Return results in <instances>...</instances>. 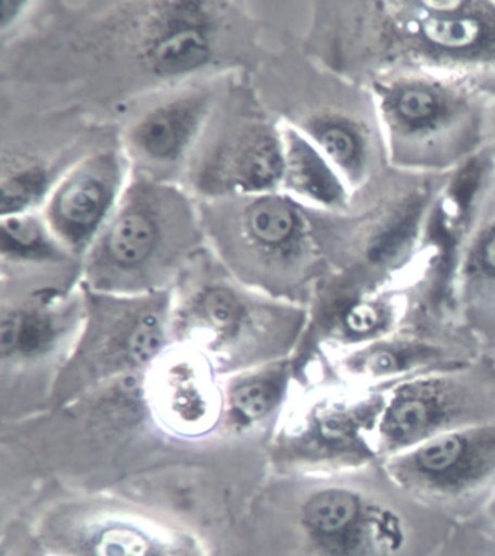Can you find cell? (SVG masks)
I'll return each instance as SVG.
<instances>
[{
    "label": "cell",
    "instance_id": "e0dca14e",
    "mask_svg": "<svg viewBox=\"0 0 495 556\" xmlns=\"http://www.w3.org/2000/svg\"><path fill=\"white\" fill-rule=\"evenodd\" d=\"M295 375L292 357L224 378V437L269 447Z\"/></svg>",
    "mask_w": 495,
    "mask_h": 556
},
{
    "label": "cell",
    "instance_id": "52a82bcc",
    "mask_svg": "<svg viewBox=\"0 0 495 556\" xmlns=\"http://www.w3.org/2000/svg\"><path fill=\"white\" fill-rule=\"evenodd\" d=\"M236 198L223 244L230 274L274 299L309 307L330 276L326 254L327 214L281 191Z\"/></svg>",
    "mask_w": 495,
    "mask_h": 556
},
{
    "label": "cell",
    "instance_id": "d6986e66",
    "mask_svg": "<svg viewBox=\"0 0 495 556\" xmlns=\"http://www.w3.org/2000/svg\"><path fill=\"white\" fill-rule=\"evenodd\" d=\"M281 136V192L318 213H346L353 193L333 165L294 124L282 125Z\"/></svg>",
    "mask_w": 495,
    "mask_h": 556
},
{
    "label": "cell",
    "instance_id": "ac0fdd59",
    "mask_svg": "<svg viewBox=\"0 0 495 556\" xmlns=\"http://www.w3.org/2000/svg\"><path fill=\"white\" fill-rule=\"evenodd\" d=\"M157 7L143 45L145 64L163 77L200 71L213 54V24L205 3L165 2Z\"/></svg>",
    "mask_w": 495,
    "mask_h": 556
},
{
    "label": "cell",
    "instance_id": "44dd1931",
    "mask_svg": "<svg viewBox=\"0 0 495 556\" xmlns=\"http://www.w3.org/2000/svg\"><path fill=\"white\" fill-rule=\"evenodd\" d=\"M71 254L33 213L2 217V257L11 263L63 262Z\"/></svg>",
    "mask_w": 495,
    "mask_h": 556
},
{
    "label": "cell",
    "instance_id": "8992f818",
    "mask_svg": "<svg viewBox=\"0 0 495 556\" xmlns=\"http://www.w3.org/2000/svg\"><path fill=\"white\" fill-rule=\"evenodd\" d=\"M295 369L269 445L272 472H342L381 463L376 430L390 388L353 386L313 364Z\"/></svg>",
    "mask_w": 495,
    "mask_h": 556
},
{
    "label": "cell",
    "instance_id": "7c38bea8",
    "mask_svg": "<svg viewBox=\"0 0 495 556\" xmlns=\"http://www.w3.org/2000/svg\"><path fill=\"white\" fill-rule=\"evenodd\" d=\"M411 497L454 520H471L495 494V421L441 434L381 460Z\"/></svg>",
    "mask_w": 495,
    "mask_h": 556
},
{
    "label": "cell",
    "instance_id": "484cf974",
    "mask_svg": "<svg viewBox=\"0 0 495 556\" xmlns=\"http://www.w3.org/2000/svg\"><path fill=\"white\" fill-rule=\"evenodd\" d=\"M36 556H53V555H50L49 552L46 551V554H42V555H36Z\"/></svg>",
    "mask_w": 495,
    "mask_h": 556
},
{
    "label": "cell",
    "instance_id": "ba28073f",
    "mask_svg": "<svg viewBox=\"0 0 495 556\" xmlns=\"http://www.w3.org/2000/svg\"><path fill=\"white\" fill-rule=\"evenodd\" d=\"M85 288L46 287L14 294L0 318L2 424L27 420L50 407L55 382L84 325Z\"/></svg>",
    "mask_w": 495,
    "mask_h": 556
},
{
    "label": "cell",
    "instance_id": "5b68a950",
    "mask_svg": "<svg viewBox=\"0 0 495 556\" xmlns=\"http://www.w3.org/2000/svg\"><path fill=\"white\" fill-rule=\"evenodd\" d=\"M195 237V217L183 195L143 178L124 189L86 252L84 287L111 295L174 290Z\"/></svg>",
    "mask_w": 495,
    "mask_h": 556
},
{
    "label": "cell",
    "instance_id": "4fadbf2b",
    "mask_svg": "<svg viewBox=\"0 0 495 556\" xmlns=\"http://www.w3.org/2000/svg\"><path fill=\"white\" fill-rule=\"evenodd\" d=\"M443 304L486 351L495 348V156L481 163L462 193Z\"/></svg>",
    "mask_w": 495,
    "mask_h": 556
},
{
    "label": "cell",
    "instance_id": "7a4b0ae2",
    "mask_svg": "<svg viewBox=\"0 0 495 556\" xmlns=\"http://www.w3.org/2000/svg\"><path fill=\"white\" fill-rule=\"evenodd\" d=\"M249 511L285 526L307 556H406L423 526L454 520L407 494L381 463L342 472H270Z\"/></svg>",
    "mask_w": 495,
    "mask_h": 556
},
{
    "label": "cell",
    "instance_id": "603a6c76",
    "mask_svg": "<svg viewBox=\"0 0 495 556\" xmlns=\"http://www.w3.org/2000/svg\"><path fill=\"white\" fill-rule=\"evenodd\" d=\"M25 7H27V3L25 2H10V0H2V2H0V29L5 31L10 25L14 24L16 18L23 14Z\"/></svg>",
    "mask_w": 495,
    "mask_h": 556
},
{
    "label": "cell",
    "instance_id": "277c9868",
    "mask_svg": "<svg viewBox=\"0 0 495 556\" xmlns=\"http://www.w3.org/2000/svg\"><path fill=\"white\" fill-rule=\"evenodd\" d=\"M309 309L244 286L230 271H201L174 288L172 343L200 352L219 377L292 359Z\"/></svg>",
    "mask_w": 495,
    "mask_h": 556
},
{
    "label": "cell",
    "instance_id": "9a60e30c",
    "mask_svg": "<svg viewBox=\"0 0 495 556\" xmlns=\"http://www.w3.org/2000/svg\"><path fill=\"white\" fill-rule=\"evenodd\" d=\"M123 185L124 166L114 153L81 162L55 185L42 218L68 253L88 252L118 204Z\"/></svg>",
    "mask_w": 495,
    "mask_h": 556
},
{
    "label": "cell",
    "instance_id": "30bf717a",
    "mask_svg": "<svg viewBox=\"0 0 495 556\" xmlns=\"http://www.w3.org/2000/svg\"><path fill=\"white\" fill-rule=\"evenodd\" d=\"M42 513V545L53 556H208L196 533L123 495H60Z\"/></svg>",
    "mask_w": 495,
    "mask_h": 556
},
{
    "label": "cell",
    "instance_id": "3957f363",
    "mask_svg": "<svg viewBox=\"0 0 495 556\" xmlns=\"http://www.w3.org/2000/svg\"><path fill=\"white\" fill-rule=\"evenodd\" d=\"M389 165L462 176L495 156V92L465 77L399 72L368 81Z\"/></svg>",
    "mask_w": 495,
    "mask_h": 556
},
{
    "label": "cell",
    "instance_id": "5bb4252c",
    "mask_svg": "<svg viewBox=\"0 0 495 556\" xmlns=\"http://www.w3.org/2000/svg\"><path fill=\"white\" fill-rule=\"evenodd\" d=\"M144 391L158 428L175 441H231L223 433L224 378L200 352L172 343L145 372Z\"/></svg>",
    "mask_w": 495,
    "mask_h": 556
},
{
    "label": "cell",
    "instance_id": "8fae6325",
    "mask_svg": "<svg viewBox=\"0 0 495 556\" xmlns=\"http://www.w3.org/2000/svg\"><path fill=\"white\" fill-rule=\"evenodd\" d=\"M491 421H495V359L486 352L469 364L391 387L378 417V458L384 460L429 439Z\"/></svg>",
    "mask_w": 495,
    "mask_h": 556
},
{
    "label": "cell",
    "instance_id": "7402d4cb",
    "mask_svg": "<svg viewBox=\"0 0 495 556\" xmlns=\"http://www.w3.org/2000/svg\"><path fill=\"white\" fill-rule=\"evenodd\" d=\"M49 172L40 165H23L3 170L2 175V217L31 213L37 202L45 198L49 189Z\"/></svg>",
    "mask_w": 495,
    "mask_h": 556
},
{
    "label": "cell",
    "instance_id": "9c48e42d",
    "mask_svg": "<svg viewBox=\"0 0 495 556\" xmlns=\"http://www.w3.org/2000/svg\"><path fill=\"white\" fill-rule=\"evenodd\" d=\"M85 299L84 325L47 412L107 382L148 372L172 344L174 290L111 295L85 288Z\"/></svg>",
    "mask_w": 495,
    "mask_h": 556
},
{
    "label": "cell",
    "instance_id": "2e32d148",
    "mask_svg": "<svg viewBox=\"0 0 495 556\" xmlns=\"http://www.w3.org/2000/svg\"><path fill=\"white\" fill-rule=\"evenodd\" d=\"M282 176L281 127L244 123L206 150L196 187L211 197L261 195L281 191Z\"/></svg>",
    "mask_w": 495,
    "mask_h": 556
},
{
    "label": "cell",
    "instance_id": "d4e9b609",
    "mask_svg": "<svg viewBox=\"0 0 495 556\" xmlns=\"http://www.w3.org/2000/svg\"><path fill=\"white\" fill-rule=\"evenodd\" d=\"M491 355H493L494 359H495V348L494 349H491L490 351Z\"/></svg>",
    "mask_w": 495,
    "mask_h": 556
},
{
    "label": "cell",
    "instance_id": "cb8c5ba5",
    "mask_svg": "<svg viewBox=\"0 0 495 556\" xmlns=\"http://www.w3.org/2000/svg\"><path fill=\"white\" fill-rule=\"evenodd\" d=\"M477 517L484 520L486 528L495 533V494L485 503V506L482 507L480 515Z\"/></svg>",
    "mask_w": 495,
    "mask_h": 556
},
{
    "label": "cell",
    "instance_id": "4316f807",
    "mask_svg": "<svg viewBox=\"0 0 495 556\" xmlns=\"http://www.w3.org/2000/svg\"><path fill=\"white\" fill-rule=\"evenodd\" d=\"M468 556H486V555H481V554H472V555H468Z\"/></svg>",
    "mask_w": 495,
    "mask_h": 556
},
{
    "label": "cell",
    "instance_id": "6da1fadb",
    "mask_svg": "<svg viewBox=\"0 0 495 556\" xmlns=\"http://www.w3.org/2000/svg\"><path fill=\"white\" fill-rule=\"evenodd\" d=\"M321 62L368 84L399 72L459 76L495 92V0L321 3Z\"/></svg>",
    "mask_w": 495,
    "mask_h": 556
},
{
    "label": "cell",
    "instance_id": "ffe728a7",
    "mask_svg": "<svg viewBox=\"0 0 495 556\" xmlns=\"http://www.w3.org/2000/svg\"><path fill=\"white\" fill-rule=\"evenodd\" d=\"M208 115L205 97L189 94L153 108L131 129L135 152L153 165L178 163L200 136Z\"/></svg>",
    "mask_w": 495,
    "mask_h": 556
}]
</instances>
